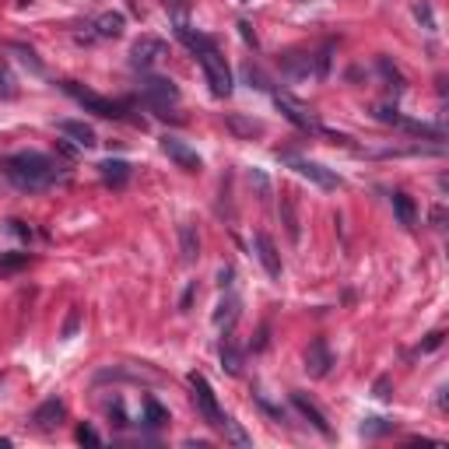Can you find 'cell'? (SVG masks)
I'll return each mask as SVG.
<instances>
[{
	"label": "cell",
	"mask_w": 449,
	"mask_h": 449,
	"mask_svg": "<svg viewBox=\"0 0 449 449\" xmlns=\"http://www.w3.org/2000/svg\"><path fill=\"white\" fill-rule=\"evenodd\" d=\"M0 168H4L8 183H15L18 190H28V193L49 190L53 183L64 179V168L42 151H15V155H8L4 161H0Z\"/></svg>",
	"instance_id": "6da1fadb"
},
{
	"label": "cell",
	"mask_w": 449,
	"mask_h": 449,
	"mask_svg": "<svg viewBox=\"0 0 449 449\" xmlns=\"http://www.w3.org/2000/svg\"><path fill=\"white\" fill-rule=\"evenodd\" d=\"M197 60H200V67H204V78H207L211 91H214L218 98H229V95H232V71H229V64H224V56H221L214 46H207V49L197 53Z\"/></svg>",
	"instance_id": "7a4b0ae2"
},
{
	"label": "cell",
	"mask_w": 449,
	"mask_h": 449,
	"mask_svg": "<svg viewBox=\"0 0 449 449\" xmlns=\"http://www.w3.org/2000/svg\"><path fill=\"white\" fill-rule=\"evenodd\" d=\"M64 91L74 98V102H81L88 112H95V116H105V120H123V102H112V98H102V95H95V91H88V88H81V85H74V81H64Z\"/></svg>",
	"instance_id": "3957f363"
},
{
	"label": "cell",
	"mask_w": 449,
	"mask_h": 449,
	"mask_svg": "<svg viewBox=\"0 0 449 449\" xmlns=\"http://www.w3.org/2000/svg\"><path fill=\"white\" fill-rule=\"evenodd\" d=\"M141 98L158 112V116H168V105L179 102V88L168 78H144L141 81Z\"/></svg>",
	"instance_id": "277c9868"
},
{
	"label": "cell",
	"mask_w": 449,
	"mask_h": 449,
	"mask_svg": "<svg viewBox=\"0 0 449 449\" xmlns=\"http://www.w3.org/2000/svg\"><path fill=\"white\" fill-rule=\"evenodd\" d=\"M190 389H193V404H197L200 418H204L211 428H221V425H224V414H221V407H218V400H214L211 382H207L200 372H190Z\"/></svg>",
	"instance_id": "5b68a950"
},
{
	"label": "cell",
	"mask_w": 449,
	"mask_h": 449,
	"mask_svg": "<svg viewBox=\"0 0 449 449\" xmlns=\"http://www.w3.org/2000/svg\"><path fill=\"white\" fill-rule=\"evenodd\" d=\"M165 53H168V46H165L158 35H141V39L130 46V67H134V71H151Z\"/></svg>",
	"instance_id": "8992f818"
},
{
	"label": "cell",
	"mask_w": 449,
	"mask_h": 449,
	"mask_svg": "<svg viewBox=\"0 0 449 449\" xmlns=\"http://www.w3.org/2000/svg\"><path fill=\"white\" fill-rule=\"evenodd\" d=\"M288 161H292V168H295L302 179H309V183H316V186H323V190H337V183H341V179H337L330 168L319 165V161H309V158H288Z\"/></svg>",
	"instance_id": "52a82bcc"
},
{
	"label": "cell",
	"mask_w": 449,
	"mask_h": 449,
	"mask_svg": "<svg viewBox=\"0 0 449 449\" xmlns=\"http://www.w3.org/2000/svg\"><path fill=\"white\" fill-rule=\"evenodd\" d=\"M161 151L173 158L179 168H186V173H200V155H197L186 141H179V137H161Z\"/></svg>",
	"instance_id": "ba28073f"
},
{
	"label": "cell",
	"mask_w": 449,
	"mask_h": 449,
	"mask_svg": "<svg viewBox=\"0 0 449 449\" xmlns=\"http://www.w3.org/2000/svg\"><path fill=\"white\" fill-rule=\"evenodd\" d=\"M274 105L281 109V116H285L288 123H295L299 130H306V134H319V130H323V127L309 116V112H306L302 105H295L292 98H285V95H274Z\"/></svg>",
	"instance_id": "9c48e42d"
},
{
	"label": "cell",
	"mask_w": 449,
	"mask_h": 449,
	"mask_svg": "<svg viewBox=\"0 0 449 449\" xmlns=\"http://www.w3.org/2000/svg\"><path fill=\"white\" fill-rule=\"evenodd\" d=\"M281 71H285V78H292V81H309V78H316L312 53H299V49L285 53V56H281Z\"/></svg>",
	"instance_id": "30bf717a"
},
{
	"label": "cell",
	"mask_w": 449,
	"mask_h": 449,
	"mask_svg": "<svg viewBox=\"0 0 449 449\" xmlns=\"http://www.w3.org/2000/svg\"><path fill=\"white\" fill-rule=\"evenodd\" d=\"M253 249H256V256H260V263H263V270H267V277H281V253H277V246H274V239L267 236V232H256L253 236Z\"/></svg>",
	"instance_id": "8fae6325"
},
{
	"label": "cell",
	"mask_w": 449,
	"mask_h": 449,
	"mask_svg": "<svg viewBox=\"0 0 449 449\" xmlns=\"http://www.w3.org/2000/svg\"><path fill=\"white\" fill-rule=\"evenodd\" d=\"M330 365H333V355H330V348H326L323 337H316V341L306 348V372H309L312 379H323V376L330 372Z\"/></svg>",
	"instance_id": "7c38bea8"
},
{
	"label": "cell",
	"mask_w": 449,
	"mask_h": 449,
	"mask_svg": "<svg viewBox=\"0 0 449 449\" xmlns=\"http://www.w3.org/2000/svg\"><path fill=\"white\" fill-rule=\"evenodd\" d=\"M64 414H67L64 400H56V397H49L46 404H39V407L32 411V421H35L39 428H56V425L64 421Z\"/></svg>",
	"instance_id": "4fadbf2b"
},
{
	"label": "cell",
	"mask_w": 449,
	"mask_h": 449,
	"mask_svg": "<svg viewBox=\"0 0 449 449\" xmlns=\"http://www.w3.org/2000/svg\"><path fill=\"white\" fill-rule=\"evenodd\" d=\"M56 130H60L64 137H71L74 144H81V148H95L98 144L95 130L88 123H81V120H60V123H56Z\"/></svg>",
	"instance_id": "5bb4252c"
},
{
	"label": "cell",
	"mask_w": 449,
	"mask_h": 449,
	"mask_svg": "<svg viewBox=\"0 0 449 449\" xmlns=\"http://www.w3.org/2000/svg\"><path fill=\"white\" fill-rule=\"evenodd\" d=\"M292 404H295V407L302 411V418H306V421H309V425H312V428H316L319 435H330V425H326L323 411H319V407H316V404H312V400L306 397V393H292Z\"/></svg>",
	"instance_id": "9a60e30c"
},
{
	"label": "cell",
	"mask_w": 449,
	"mask_h": 449,
	"mask_svg": "<svg viewBox=\"0 0 449 449\" xmlns=\"http://www.w3.org/2000/svg\"><path fill=\"white\" fill-rule=\"evenodd\" d=\"M98 176H102L109 186H123V183L130 179V165H127L123 158H105V161H98Z\"/></svg>",
	"instance_id": "2e32d148"
},
{
	"label": "cell",
	"mask_w": 449,
	"mask_h": 449,
	"mask_svg": "<svg viewBox=\"0 0 449 449\" xmlns=\"http://www.w3.org/2000/svg\"><path fill=\"white\" fill-rule=\"evenodd\" d=\"M179 253L186 263H193L200 256V236H197V224L193 221H183L179 224Z\"/></svg>",
	"instance_id": "e0dca14e"
},
{
	"label": "cell",
	"mask_w": 449,
	"mask_h": 449,
	"mask_svg": "<svg viewBox=\"0 0 449 449\" xmlns=\"http://www.w3.org/2000/svg\"><path fill=\"white\" fill-rule=\"evenodd\" d=\"M281 218H285V229H288V239L299 243V211H295V193L292 190H281Z\"/></svg>",
	"instance_id": "ac0fdd59"
},
{
	"label": "cell",
	"mask_w": 449,
	"mask_h": 449,
	"mask_svg": "<svg viewBox=\"0 0 449 449\" xmlns=\"http://www.w3.org/2000/svg\"><path fill=\"white\" fill-rule=\"evenodd\" d=\"M123 28H127V18L120 11H105L95 21V35H102V39H116V35H123Z\"/></svg>",
	"instance_id": "d6986e66"
},
{
	"label": "cell",
	"mask_w": 449,
	"mask_h": 449,
	"mask_svg": "<svg viewBox=\"0 0 449 449\" xmlns=\"http://www.w3.org/2000/svg\"><path fill=\"white\" fill-rule=\"evenodd\" d=\"M224 127H229L236 137H256V134H263L260 120H246V116H239V112H229V116H224Z\"/></svg>",
	"instance_id": "ffe728a7"
},
{
	"label": "cell",
	"mask_w": 449,
	"mask_h": 449,
	"mask_svg": "<svg viewBox=\"0 0 449 449\" xmlns=\"http://www.w3.org/2000/svg\"><path fill=\"white\" fill-rule=\"evenodd\" d=\"M389 200H393V214H397V221L404 224V229H411V224L418 221V207H414V200H411L407 193H393Z\"/></svg>",
	"instance_id": "44dd1931"
},
{
	"label": "cell",
	"mask_w": 449,
	"mask_h": 449,
	"mask_svg": "<svg viewBox=\"0 0 449 449\" xmlns=\"http://www.w3.org/2000/svg\"><path fill=\"white\" fill-rule=\"evenodd\" d=\"M221 369L229 372V376H239V372H243V351L236 348L232 337H224V341H221Z\"/></svg>",
	"instance_id": "7402d4cb"
},
{
	"label": "cell",
	"mask_w": 449,
	"mask_h": 449,
	"mask_svg": "<svg viewBox=\"0 0 449 449\" xmlns=\"http://www.w3.org/2000/svg\"><path fill=\"white\" fill-rule=\"evenodd\" d=\"M236 316H239V299H236V295H224V299L218 302V309H214V323H218V326H232Z\"/></svg>",
	"instance_id": "603a6c76"
},
{
	"label": "cell",
	"mask_w": 449,
	"mask_h": 449,
	"mask_svg": "<svg viewBox=\"0 0 449 449\" xmlns=\"http://www.w3.org/2000/svg\"><path fill=\"white\" fill-rule=\"evenodd\" d=\"M246 183H249V190L256 193V200H270V197H274V186H270V179H267L263 168H249Z\"/></svg>",
	"instance_id": "cb8c5ba5"
},
{
	"label": "cell",
	"mask_w": 449,
	"mask_h": 449,
	"mask_svg": "<svg viewBox=\"0 0 449 449\" xmlns=\"http://www.w3.org/2000/svg\"><path fill=\"white\" fill-rule=\"evenodd\" d=\"M400 127L414 137H425V141H446V130L442 127H432V123H418V120H400Z\"/></svg>",
	"instance_id": "d4e9b609"
},
{
	"label": "cell",
	"mask_w": 449,
	"mask_h": 449,
	"mask_svg": "<svg viewBox=\"0 0 449 449\" xmlns=\"http://www.w3.org/2000/svg\"><path fill=\"white\" fill-rule=\"evenodd\" d=\"M168 421V411L155 400V397H144V425L148 428H161Z\"/></svg>",
	"instance_id": "484cf974"
},
{
	"label": "cell",
	"mask_w": 449,
	"mask_h": 449,
	"mask_svg": "<svg viewBox=\"0 0 449 449\" xmlns=\"http://www.w3.org/2000/svg\"><path fill=\"white\" fill-rule=\"evenodd\" d=\"M221 428H224V439H229L232 446H239V449H249V446H253V439L243 432V425H239V421L224 418V425H221Z\"/></svg>",
	"instance_id": "4316f807"
},
{
	"label": "cell",
	"mask_w": 449,
	"mask_h": 449,
	"mask_svg": "<svg viewBox=\"0 0 449 449\" xmlns=\"http://www.w3.org/2000/svg\"><path fill=\"white\" fill-rule=\"evenodd\" d=\"M376 64H379V74H382V78L389 81V88H393V91H404V88H407V85H404V74H400L397 67H393V64L386 60V56H379Z\"/></svg>",
	"instance_id": "83f0119b"
},
{
	"label": "cell",
	"mask_w": 449,
	"mask_h": 449,
	"mask_svg": "<svg viewBox=\"0 0 449 449\" xmlns=\"http://www.w3.org/2000/svg\"><path fill=\"white\" fill-rule=\"evenodd\" d=\"M393 428H397V421H386V418H365V421H362V435H365V439L386 435V432H393Z\"/></svg>",
	"instance_id": "f1b7e54d"
},
{
	"label": "cell",
	"mask_w": 449,
	"mask_h": 449,
	"mask_svg": "<svg viewBox=\"0 0 449 449\" xmlns=\"http://www.w3.org/2000/svg\"><path fill=\"white\" fill-rule=\"evenodd\" d=\"M165 11H168V18H173V25H176V28L190 25V21H186V18H190L186 0H165Z\"/></svg>",
	"instance_id": "f546056e"
},
{
	"label": "cell",
	"mask_w": 449,
	"mask_h": 449,
	"mask_svg": "<svg viewBox=\"0 0 449 449\" xmlns=\"http://www.w3.org/2000/svg\"><path fill=\"white\" fill-rule=\"evenodd\" d=\"M243 78H246V85H249V88H256V91H270V78H267L260 67L246 64V67H243Z\"/></svg>",
	"instance_id": "4dcf8cb0"
},
{
	"label": "cell",
	"mask_w": 449,
	"mask_h": 449,
	"mask_svg": "<svg viewBox=\"0 0 449 449\" xmlns=\"http://www.w3.org/2000/svg\"><path fill=\"white\" fill-rule=\"evenodd\" d=\"M15 91H18V81H15L11 67L0 60V98H15Z\"/></svg>",
	"instance_id": "1f68e13d"
},
{
	"label": "cell",
	"mask_w": 449,
	"mask_h": 449,
	"mask_svg": "<svg viewBox=\"0 0 449 449\" xmlns=\"http://www.w3.org/2000/svg\"><path fill=\"white\" fill-rule=\"evenodd\" d=\"M11 53H18V56H21V64H25V67H32L35 74H42V60L35 56V49H28V46H18V42H11Z\"/></svg>",
	"instance_id": "d6a6232c"
},
{
	"label": "cell",
	"mask_w": 449,
	"mask_h": 449,
	"mask_svg": "<svg viewBox=\"0 0 449 449\" xmlns=\"http://www.w3.org/2000/svg\"><path fill=\"white\" fill-rule=\"evenodd\" d=\"M28 267V253H4L0 256V274H11V270H21Z\"/></svg>",
	"instance_id": "836d02e7"
},
{
	"label": "cell",
	"mask_w": 449,
	"mask_h": 449,
	"mask_svg": "<svg viewBox=\"0 0 449 449\" xmlns=\"http://www.w3.org/2000/svg\"><path fill=\"white\" fill-rule=\"evenodd\" d=\"M414 18L428 28V32H435V18H432V8H428V0H418L414 4Z\"/></svg>",
	"instance_id": "e575fe53"
},
{
	"label": "cell",
	"mask_w": 449,
	"mask_h": 449,
	"mask_svg": "<svg viewBox=\"0 0 449 449\" xmlns=\"http://www.w3.org/2000/svg\"><path fill=\"white\" fill-rule=\"evenodd\" d=\"M372 112H376V120H379V123H400L397 105H376Z\"/></svg>",
	"instance_id": "d590c367"
},
{
	"label": "cell",
	"mask_w": 449,
	"mask_h": 449,
	"mask_svg": "<svg viewBox=\"0 0 449 449\" xmlns=\"http://www.w3.org/2000/svg\"><path fill=\"white\" fill-rule=\"evenodd\" d=\"M78 326H81V309H71V312H67V323H64V330H60V337H64V341H71V337L78 333Z\"/></svg>",
	"instance_id": "8d00e7d4"
},
{
	"label": "cell",
	"mask_w": 449,
	"mask_h": 449,
	"mask_svg": "<svg viewBox=\"0 0 449 449\" xmlns=\"http://www.w3.org/2000/svg\"><path fill=\"white\" fill-rule=\"evenodd\" d=\"M78 442H88V446H98V442H102V435H98V432H95L91 425H81V428H78Z\"/></svg>",
	"instance_id": "74e56055"
},
{
	"label": "cell",
	"mask_w": 449,
	"mask_h": 449,
	"mask_svg": "<svg viewBox=\"0 0 449 449\" xmlns=\"http://www.w3.org/2000/svg\"><path fill=\"white\" fill-rule=\"evenodd\" d=\"M389 389H393V386H389V379H386V376H379V379H376V386H372V393H376L379 400H389V397H393Z\"/></svg>",
	"instance_id": "f35d334b"
},
{
	"label": "cell",
	"mask_w": 449,
	"mask_h": 449,
	"mask_svg": "<svg viewBox=\"0 0 449 449\" xmlns=\"http://www.w3.org/2000/svg\"><path fill=\"white\" fill-rule=\"evenodd\" d=\"M442 337H446L442 330H435V333H428V341H425V344H421L418 351H421V355H428V351H435V348L442 344Z\"/></svg>",
	"instance_id": "ab89813d"
},
{
	"label": "cell",
	"mask_w": 449,
	"mask_h": 449,
	"mask_svg": "<svg viewBox=\"0 0 449 449\" xmlns=\"http://www.w3.org/2000/svg\"><path fill=\"white\" fill-rule=\"evenodd\" d=\"M239 35L246 39V46H253V49L260 46V42H256V32H253V25H249V21H239Z\"/></svg>",
	"instance_id": "60d3db41"
},
{
	"label": "cell",
	"mask_w": 449,
	"mask_h": 449,
	"mask_svg": "<svg viewBox=\"0 0 449 449\" xmlns=\"http://www.w3.org/2000/svg\"><path fill=\"white\" fill-rule=\"evenodd\" d=\"M8 229H11L15 236H21V239H28V236H32V229H28L25 221H8Z\"/></svg>",
	"instance_id": "b9f144b4"
},
{
	"label": "cell",
	"mask_w": 449,
	"mask_h": 449,
	"mask_svg": "<svg viewBox=\"0 0 449 449\" xmlns=\"http://www.w3.org/2000/svg\"><path fill=\"white\" fill-rule=\"evenodd\" d=\"M193 295H197V281H193V285H190V288L183 292V302H179V309H183V312L190 309V302H193Z\"/></svg>",
	"instance_id": "7bdbcfd3"
},
{
	"label": "cell",
	"mask_w": 449,
	"mask_h": 449,
	"mask_svg": "<svg viewBox=\"0 0 449 449\" xmlns=\"http://www.w3.org/2000/svg\"><path fill=\"white\" fill-rule=\"evenodd\" d=\"M218 281H221V288H229V285H232V267H221V270H218Z\"/></svg>",
	"instance_id": "ee69618b"
},
{
	"label": "cell",
	"mask_w": 449,
	"mask_h": 449,
	"mask_svg": "<svg viewBox=\"0 0 449 449\" xmlns=\"http://www.w3.org/2000/svg\"><path fill=\"white\" fill-rule=\"evenodd\" d=\"M442 221H446V211H442V207H435V211H432V224H435V229H446Z\"/></svg>",
	"instance_id": "f6af8a7d"
}]
</instances>
